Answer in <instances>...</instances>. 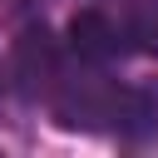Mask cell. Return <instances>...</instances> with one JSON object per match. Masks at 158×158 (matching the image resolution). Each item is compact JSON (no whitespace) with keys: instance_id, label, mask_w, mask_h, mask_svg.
<instances>
[{"instance_id":"obj_1","label":"cell","mask_w":158,"mask_h":158,"mask_svg":"<svg viewBox=\"0 0 158 158\" xmlns=\"http://www.w3.org/2000/svg\"><path fill=\"white\" fill-rule=\"evenodd\" d=\"M0 99H5V74H0Z\"/></svg>"}]
</instances>
